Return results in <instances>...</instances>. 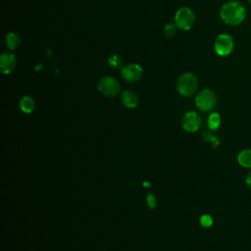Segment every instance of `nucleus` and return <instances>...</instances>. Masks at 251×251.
I'll use <instances>...</instances> for the list:
<instances>
[{
  "instance_id": "1",
  "label": "nucleus",
  "mask_w": 251,
  "mask_h": 251,
  "mask_svg": "<svg viewBox=\"0 0 251 251\" xmlns=\"http://www.w3.org/2000/svg\"><path fill=\"white\" fill-rule=\"evenodd\" d=\"M246 15L247 11L245 6L237 0H231L225 3L220 11L222 21L230 26H237L242 24Z\"/></svg>"
},
{
  "instance_id": "2",
  "label": "nucleus",
  "mask_w": 251,
  "mask_h": 251,
  "mask_svg": "<svg viewBox=\"0 0 251 251\" xmlns=\"http://www.w3.org/2000/svg\"><path fill=\"white\" fill-rule=\"evenodd\" d=\"M198 87L197 77L191 73H185L181 75L176 80L177 92L185 97L194 94Z\"/></svg>"
},
{
  "instance_id": "3",
  "label": "nucleus",
  "mask_w": 251,
  "mask_h": 251,
  "mask_svg": "<svg viewBox=\"0 0 251 251\" xmlns=\"http://www.w3.org/2000/svg\"><path fill=\"white\" fill-rule=\"evenodd\" d=\"M196 107L203 112L212 111L217 105L216 93L211 89L201 90L195 98Z\"/></svg>"
},
{
  "instance_id": "4",
  "label": "nucleus",
  "mask_w": 251,
  "mask_h": 251,
  "mask_svg": "<svg viewBox=\"0 0 251 251\" xmlns=\"http://www.w3.org/2000/svg\"><path fill=\"white\" fill-rule=\"evenodd\" d=\"M195 23V14L188 7L178 9L175 15V25L182 30H189Z\"/></svg>"
},
{
  "instance_id": "5",
  "label": "nucleus",
  "mask_w": 251,
  "mask_h": 251,
  "mask_svg": "<svg viewBox=\"0 0 251 251\" xmlns=\"http://www.w3.org/2000/svg\"><path fill=\"white\" fill-rule=\"evenodd\" d=\"M234 48V40L230 34L222 33L219 34L214 43V49L217 55L221 57L228 56Z\"/></svg>"
},
{
  "instance_id": "6",
  "label": "nucleus",
  "mask_w": 251,
  "mask_h": 251,
  "mask_svg": "<svg viewBox=\"0 0 251 251\" xmlns=\"http://www.w3.org/2000/svg\"><path fill=\"white\" fill-rule=\"evenodd\" d=\"M99 92L106 97H115L121 90L120 82L113 76H104L98 82Z\"/></svg>"
},
{
  "instance_id": "7",
  "label": "nucleus",
  "mask_w": 251,
  "mask_h": 251,
  "mask_svg": "<svg viewBox=\"0 0 251 251\" xmlns=\"http://www.w3.org/2000/svg\"><path fill=\"white\" fill-rule=\"evenodd\" d=\"M181 126L185 131L194 132L199 129L202 124V119L196 112L190 111L183 115L181 118Z\"/></svg>"
},
{
  "instance_id": "8",
  "label": "nucleus",
  "mask_w": 251,
  "mask_h": 251,
  "mask_svg": "<svg viewBox=\"0 0 251 251\" xmlns=\"http://www.w3.org/2000/svg\"><path fill=\"white\" fill-rule=\"evenodd\" d=\"M142 68L137 64H128L121 69V75L127 82L138 81L142 77Z\"/></svg>"
},
{
  "instance_id": "9",
  "label": "nucleus",
  "mask_w": 251,
  "mask_h": 251,
  "mask_svg": "<svg viewBox=\"0 0 251 251\" xmlns=\"http://www.w3.org/2000/svg\"><path fill=\"white\" fill-rule=\"evenodd\" d=\"M17 65V58L12 52H4L0 57V69L2 74L8 75L14 71Z\"/></svg>"
},
{
  "instance_id": "10",
  "label": "nucleus",
  "mask_w": 251,
  "mask_h": 251,
  "mask_svg": "<svg viewBox=\"0 0 251 251\" xmlns=\"http://www.w3.org/2000/svg\"><path fill=\"white\" fill-rule=\"evenodd\" d=\"M121 101L126 108H135L138 104L137 95L130 90H126L121 95Z\"/></svg>"
},
{
  "instance_id": "11",
  "label": "nucleus",
  "mask_w": 251,
  "mask_h": 251,
  "mask_svg": "<svg viewBox=\"0 0 251 251\" xmlns=\"http://www.w3.org/2000/svg\"><path fill=\"white\" fill-rule=\"evenodd\" d=\"M20 109L25 114H30L34 110V101L30 96H23L19 102Z\"/></svg>"
},
{
  "instance_id": "12",
  "label": "nucleus",
  "mask_w": 251,
  "mask_h": 251,
  "mask_svg": "<svg viewBox=\"0 0 251 251\" xmlns=\"http://www.w3.org/2000/svg\"><path fill=\"white\" fill-rule=\"evenodd\" d=\"M237 162L243 168H251V149H243L237 155Z\"/></svg>"
},
{
  "instance_id": "13",
  "label": "nucleus",
  "mask_w": 251,
  "mask_h": 251,
  "mask_svg": "<svg viewBox=\"0 0 251 251\" xmlns=\"http://www.w3.org/2000/svg\"><path fill=\"white\" fill-rule=\"evenodd\" d=\"M6 45L10 50H15L21 45V37L15 32H9L6 35Z\"/></svg>"
},
{
  "instance_id": "14",
  "label": "nucleus",
  "mask_w": 251,
  "mask_h": 251,
  "mask_svg": "<svg viewBox=\"0 0 251 251\" xmlns=\"http://www.w3.org/2000/svg\"><path fill=\"white\" fill-rule=\"evenodd\" d=\"M221 125V116L219 113H212L208 118V126L210 129H218Z\"/></svg>"
},
{
  "instance_id": "15",
  "label": "nucleus",
  "mask_w": 251,
  "mask_h": 251,
  "mask_svg": "<svg viewBox=\"0 0 251 251\" xmlns=\"http://www.w3.org/2000/svg\"><path fill=\"white\" fill-rule=\"evenodd\" d=\"M108 63L112 69H122L123 68V59L120 55H117V54L112 55L111 57H109Z\"/></svg>"
},
{
  "instance_id": "16",
  "label": "nucleus",
  "mask_w": 251,
  "mask_h": 251,
  "mask_svg": "<svg viewBox=\"0 0 251 251\" xmlns=\"http://www.w3.org/2000/svg\"><path fill=\"white\" fill-rule=\"evenodd\" d=\"M177 26L175 24H168L164 26V33L168 37H172L176 33Z\"/></svg>"
},
{
  "instance_id": "17",
  "label": "nucleus",
  "mask_w": 251,
  "mask_h": 251,
  "mask_svg": "<svg viewBox=\"0 0 251 251\" xmlns=\"http://www.w3.org/2000/svg\"><path fill=\"white\" fill-rule=\"evenodd\" d=\"M213 218L210 215H202L200 218V224L204 227H210L213 225Z\"/></svg>"
},
{
  "instance_id": "18",
  "label": "nucleus",
  "mask_w": 251,
  "mask_h": 251,
  "mask_svg": "<svg viewBox=\"0 0 251 251\" xmlns=\"http://www.w3.org/2000/svg\"><path fill=\"white\" fill-rule=\"evenodd\" d=\"M146 201H147V205L150 209H154L157 205V202H156V198L153 194L151 193H147L146 195Z\"/></svg>"
},
{
  "instance_id": "19",
  "label": "nucleus",
  "mask_w": 251,
  "mask_h": 251,
  "mask_svg": "<svg viewBox=\"0 0 251 251\" xmlns=\"http://www.w3.org/2000/svg\"><path fill=\"white\" fill-rule=\"evenodd\" d=\"M245 182H246V185L251 189V171L247 174L246 178H245Z\"/></svg>"
},
{
  "instance_id": "20",
  "label": "nucleus",
  "mask_w": 251,
  "mask_h": 251,
  "mask_svg": "<svg viewBox=\"0 0 251 251\" xmlns=\"http://www.w3.org/2000/svg\"><path fill=\"white\" fill-rule=\"evenodd\" d=\"M144 186H145V187H149V186H150V182L145 181V182H144Z\"/></svg>"
},
{
  "instance_id": "21",
  "label": "nucleus",
  "mask_w": 251,
  "mask_h": 251,
  "mask_svg": "<svg viewBox=\"0 0 251 251\" xmlns=\"http://www.w3.org/2000/svg\"><path fill=\"white\" fill-rule=\"evenodd\" d=\"M247 1H248V3L251 5V0H247Z\"/></svg>"
}]
</instances>
